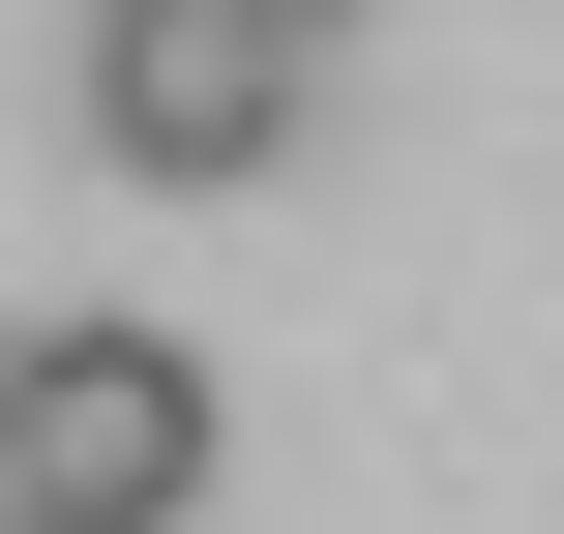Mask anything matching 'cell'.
<instances>
[{"label":"cell","instance_id":"obj_1","mask_svg":"<svg viewBox=\"0 0 564 534\" xmlns=\"http://www.w3.org/2000/svg\"><path fill=\"white\" fill-rule=\"evenodd\" d=\"M0 446H30L59 534H178L208 505V357H178V327H30V357H0Z\"/></svg>","mask_w":564,"mask_h":534},{"label":"cell","instance_id":"obj_3","mask_svg":"<svg viewBox=\"0 0 564 534\" xmlns=\"http://www.w3.org/2000/svg\"><path fill=\"white\" fill-rule=\"evenodd\" d=\"M238 30H297V59H327V30H357V0H238Z\"/></svg>","mask_w":564,"mask_h":534},{"label":"cell","instance_id":"obj_4","mask_svg":"<svg viewBox=\"0 0 564 534\" xmlns=\"http://www.w3.org/2000/svg\"><path fill=\"white\" fill-rule=\"evenodd\" d=\"M0 534H59V505H30V446H0Z\"/></svg>","mask_w":564,"mask_h":534},{"label":"cell","instance_id":"obj_2","mask_svg":"<svg viewBox=\"0 0 564 534\" xmlns=\"http://www.w3.org/2000/svg\"><path fill=\"white\" fill-rule=\"evenodd\" d=\"M297 89H327V59L238 30V0H89V149H119V178H208V208H238V178L297 149Z\"/></svg>","mask_w":564,"mask_h":534}]
</instances>
